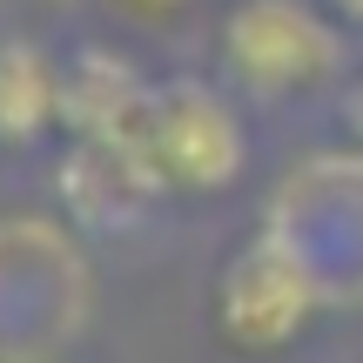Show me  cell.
Returning <instances> with one entry per match:
<instances>
[{
    "instance_id": "cell-3",
    "label": "cell",
    "mask_w": 363,
    "mask_h": 363,
    "mask_svg": "<svg viewBox=\"0 0 363 363\" xmlns=\"http://www.w3.org/2000/svg\"><path fill=\"white\" fill-rule=\"evenodd\" d=\"M316 310H323V283L310 256H296V242L276 235L249 242L216 283V330L235 350H283L310 330Z\"/></svg>"
},
{
    "instance_id": "cell-6",
    "label": "cell",
    "mask_w": 363,
    "mask_h": 363,
    "mask_svg": "<svg viewBox=\"0 0 363 363\" xmlns=\"http://www.w3.org/2000/svg\"><path fill=\"white\" fill-rule=\"evenodd\" d=\"M343 115H350V135H357V142H363V81H357V88H350V101H343Z\"/></svg>"
},
{
    "instance_id": "cell-2",
    "label": "cell",
    "mask_w": 363,
    "mask_h": 363,
    "mask_svg": "<svg viewBox=\"0 0 363 363\" xmlns=\"http://www.w3.org/2000/svg\"><path fill=\"white\" fill-rule=\"evenodd\" d=\"M142 169L162 189L189 195H222L242 175V128H235L229 101L202 81H162L148 88L142 115Z\"/></svg>"
},
{
    "instance_id": "cell-4",
    "label": "cell",
    "mask_w": 363,
    "mask_h": 363,
    "mask_svg": "<svg viewBox=\"0 0 363 363\" xmlns=\"http://www.w3.org/2000/svg\"><path fill=\"white\" fill-rule=\"evenodd\" d=\"M67 108V74L34 40H0V148L40 142Z\"/></svg>"
},
{
    "instance_id": "cell-5",
    "label": "cell",
    "mask_w": 363,
    "mask_h": 363,
    "mask_svg": "<svg viewBox=\"0 0 363 363\" xmlns=\"http://www.w3.org/2000/svg\"><path fill=\"white\" fill-rule=\"evenodd\" d=\"M121 13H135V21H162V13H182L189 0H115Z\"/></svg>"
},
{
    "instance_id": "cell-7",
    "label": "cell",
    "mask_w": 363,
    "mask_h": 363,
    "mask_svg": "<svg viewBox=\"0 0 363 363\" xmlns=\"http://www.w3.org/2000/svg\"><path fill=\"white\" fill-rule=\"evenodd\" d=\"M330 7H337L343 21H357V27H363V0H330Z\"/></svg>"
},
{
    "instance_id": "cell-1",
    "label": "cell",
    "mask_w": 363,
    "mask_h": 363,
    "mask_svg": "<svg viewBox=\"0 0 363 363\" xmlns=\"http://www.w3.org/2000/svg\"><path fill=\"white\" fill-rule=\"evenodd\" d=\"M222 67L249 94H303L343 67V34L310 0H235L222 13Z\"/></svg>"
}]
</instances>
